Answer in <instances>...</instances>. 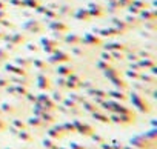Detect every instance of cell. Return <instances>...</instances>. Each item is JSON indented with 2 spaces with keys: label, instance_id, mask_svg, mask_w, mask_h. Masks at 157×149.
Instances as JSON below:
<instances>
[{
  "label": "cell",
  "instance_id": "obj_1",
  "mask_svg": "<svg viewBox=\"0 0 157 149\" xmlns=\"http://www.w3.org/2000/svg\"><path fill=\"white\" fill-rule=\"evenodd\" d=\"M129 97V100H131V103H132V106L137 109V111H140L142 114H149L151 111H152V106H151V103L145 99V97H142L139 92H136V91H132L131 94H128Z\"/></svg>",
  "mask_w": 157,
  "mask_h": 149
},
{
  "label": "cell",
  "instance_id": "obj_2",
  "mask_svg": "<svg viewBox=\"0 0 157 149\" xmlns=\"http://www.w3.org/2000/svg\"><path fill=\"white\" fill-rule=\"evenodd\" d=\"M155 143L157 141H151L148 140L143 134L142 135H134L131 140H129V144L136 149H155Z\"/></svg>",
  "mask_w": 157,
  "mask_h": 149
},
{
  "label": "cell",
  "instance_id": "obj_3",
  "mask_svg": "<svg viewBox=\"0 0 157 149\" xmlns=\"http://www.w3.org/2000/svg\"><path fill=\"white\" fill-rule=\"evenodd\" d=\"M111 123L116 125H122V126H129L136 123V114H111L109 115Z\"/></svg>",
  "mask_w": 157,
  "mask_h": 149
},
{
  "label": "cell",
  "instance_id": "obj_4",
  "mask_svg": "<svg viewBox=\"0 0 157 149\" xmlns=\"http://www.w3.org/2000/svg\"><path fill=\"white\" fill-rule=\"evenodd\" d=\"M72 123H74V126H75V132L80 134V135H83V137H91V135L96 132V129H94L91 125L83 123V121H80V120H77V118H74Z\"/></svg>",
  "mask_w": 157,
  "mask_h": 149
},
{
  "label": "cell",
  "instance_id": "obj_5",
  "mask_svg": "<svg viewBox=\"0 0 157 149\" xmlns=\"http://www.w3.org/2000/svg\"><path fill=\"white\" fill-rule=\"evenodd\" d=\"M37 103H40L46 111H52V112L57 111V103L51 99V95H46V92L37 95Z\"/></svg>",
  "mask_w": 157,
  "mask_h": 149
},
{
  "label": "cell",
  "instance_id": "obj_6",
  "mask_svg": "<svg viewBox=\"0 0 157 149\" xmlns=\"http://www.w3.org/2000/svg\"><path fill=\"white\" fill-rule=\"evenodd\" d=\"M37 86H39V89L43 91V92H48V91L52 89L51 80H49L46 76H43V74H39V76H37Z\"/></svg>",
  "mask_w": 157,
  "mask_h": 149
},
{
  "label": "cell",
  "instance_id": "obj_7",
  "mask_svg": "<svg viewBox=\"0 0 157 149\" xmlns=\"http://www.w3.org/2000/svg\"><path fill=\"white\" fill-rule=\"evenodd\" d=\"M108 97L113 99V100H117V102H126L128 100V94L125 91H120V89L108 91Z\"/></svg>",
  "mask_w": 157,
  "mask_h": 149
},
{
  "label": "cell",
  "instance_id": "obj_8",
  "mask_svg": "<svg viewBox=\"0 0 157 149\" xmlns=\"http://www.w3.org/2000/svg\"><path fill=\"white\" fill-rule=\"evenodd\" d=\"M86 95H91V97H99V99H103V100L109 99L106 91L99 89V88H94V86H93V88H90V89H86Z\"/></svg>",
  "mask_w": 157,
  "mask_h": 149
},
{
  "label": "cell",
  "instance_id": "obj_9",
  "mask_svg": "<svg viewBox=\"0 0 157 149\" xmlns=\"http://www.w3.org/2000/svg\"><path fill=\"white\" fill-rule=\"evenodd\" d=\"M80 106H82L83 111H86V112H90V114H93V112H96V111H100V106L96 105V103H94L93 100H90V99H86Z\"/></svg>",
  "mask_w": 157,
  "mask_h": 149
},
{
  "label": "cell",
  "instance_id": "obj_10",
  "mask_svg": "<svg viewBox=\"0 0 157 149\" xmlns=\"http://www.w3.org/2000/svg\"><path fill=\"white\" fill-rule=\"evenodd\" d=\"M6 71H10L11 74H16V76H20V77H26V69L19 66V65H6Z\"/></svg>",
  "mask_w": 157,
  "mask_h": 149
},
{
  "label": "cell",
  "instance_id": "obj_11",
  "mask_svg": "<svg viewBox=\"0 0 157 149\" xmlns=\"http://www.w3.org/2000/svg\"><path fill=\"white\" fill-rule=\"evenodd\" d=\"M111 83L114 85V88H116V89H120V91H125V92L129 89L128 83H126L123 79H120V77H114V79H111Z\"/></svg>",
  "mask_w": 157,
  "mask_h": 149
},
{
  "label": "cell",
  "instance_id": "obj_12",
  "mask_svg": "<svg viewBox=\"0 0 157 149\" xmlns=\"http://www.w3.org/2000/svg\"><path fill=\"white\" fill-rule=\"evenodd\" d=\"M40 118H42L46 125H54V123L57 121V117H56V114H54L52 111H45V112L40 115Z\"/></svg>",
  "mask_w": 157,
  "mask_h": 149
},
{
  "label": "cell",
  "instance_id": "obj_13",
  "mask_svg": "<svg viewBox=\"0 0 157 149\" xmlns=\"http://www.w3.org/2000/svg\"><path fill=\"white\" fill-rule=\"evenodd\" d=\"M91 115H93L94 120H97V121H100V123H105V125H109V123H111L109 115H106V114L102 112V111H96V112H93Z\"/></svg>",
  "mask_w": 157,
  "mask_h": 149
},
{
  "label": "cell",
  "instance_id": "obj_14",
  "mask_svg": "<svg viewBox=\"0 0 157 149\" xmlns=\"http://www.w3.org/2000/svg\"><path fill=\"white\" fill-rule=\"evenodd\" d=\"M26 125H28V126H33V128H45V126H46V123H45L40 117H37V115H33L31 118H28Z\"/></svg>",
  "mask_w": 157,
  "mask_h": 149
},
{
  "label": "cell",
  "instance_id": "obj_15",
  "mask_svg": "<svg viewBox=\"0 0 157 149\" xmlns=\"http://www.w3.org/2000/svg\"><path fill=\"white\" fill-rule=\"evenodd\" d=\"M46 137H49V138H52V140H60V138L65 137V134L60 132V131H57L56 128H49V129L46 131Z\"/></svg>",
  "mask_w": 157,
  "mask_h": 149
},
{
  "label": "cell",
  "instance_id": "obj_16",
  "mask_svg": "<svg viewBox=\"0 0 157 149\" xmlns=\"http://www.w3.org/2000/svg\"><path fill=\"white\" fill-rule=\"evenodd\" d=\"M68 60H69V57L63 52H59V54L49 57V63H62V61H68Z\"/></svg>",
  "mask_w": 157,
  "mask_h": 149
},
{
  "label": "cell",
  "instance_id": "obj_17",
  "mask_svg": "<svg viewBox=\"0 0 157 149\" xmlns=\"http://www.w3.org/2000/svg\"><path fill=\"white\" fill-rule=\"evenodd\" d=\"M62 105H63L68 111H72V109L80 108V105L75 103V102H74V100H71V99H63V100H62ZM68 114H69V112H68Z\"/></svg>",
  "mask_w": 157,
  "mask_h": 149
},
{
  "label": "cell",
  "instance_id": "obj_18",
  "mask_svg": "<svg viewBox=\"0 0 157 149\" xmlns=\"http://www.w3.org/2000/svg\"><path fill=\"white\" fill-rule=\"evenodd\" d=\"M72 72H74V69L69 68V66H59L57 68V74L60 77H68L69 74H72Z\"/></svg>",
  "mask_w": 157,
  "mask_h": 149
},
{
  "label": "cell",
  "instance_id": "obj_19",
  "mask_svg": "<svg viewBox=\"0 0 157 149\" xmlns=\"http://www.w3.org/2000/svg\"><path fill=\"white\" fill-rule=\"evenodd\" d=\"M17 137H19L22 141H28V143H29V141H33V135L28 132V129L19 131V132H17Z\"/></svg>",
  "mask_w": 157,
  "mask_h": 149
},
{
  "label": "cell",
  "instance_id": "obj_20",
  "mask_svg": "<svg viewBox=\"0 0 157 149\" xmlns=\"http://www.w3.org/2000/svg\"><path fill=\"white\" fill-rule=\"evenodd\" d=\"M68 99L74 100V102H75V103H78V105H82L88 97H86V95H80V94H75V92H71V94L68 95Z\"/></svg>",
  "mask_w": 157,
  "mask_h": 149
},
{
  "label": "cell",
  "instance_id": "obj_21",
  "mask_svg": "<svg viewBox=\"0 0 157 149\" xmlns=\"http://www.w3.org/2000/svg\"><path fill=\"white\" fill-rule=\"evenodd\" d=\"M14 92H16L17 97H25L28 94V88L22 86V85H14Z\"/></svg>",
  "mask_w": 157,
  "mask_h": 149
},
{
  "label": "cell",
  "instance_id": "obj_22",
  "mask_svg": "<svg viewBox=\"0 0 157 149\" xmlns=\"http://www.w3.org/2000/svg\"><path fill=\"white\" fill-rule=\"evenodd\" d=\"M139 80H142V82H145L148 85H155V77L154 76H149V74H140Z\"/></svg>",
  "mask_w": 157,
  "mask_h": 149
},
{
  "label": "cell",
  "instance_id": "obj_23",
  "mask_svg": "<svg viewBox=\"0 0 157 149\" xmlns=\"http://www.w3.org/2000/svg\"><path fill=\"white\" fill-rule=\"evenodd\" d=\"M62 126H63L65 134H74V132H75V126H74L72 120H71V121H65V123H62Z\"/></svg>",
  "mask_w": 157,
  "mask_h": 149
},
{
  "label": "cell",
  "instance_id": "obj_24",
  "mask_svg": "<svg viewBox=\"0 0 157 149\" xmlns=\"http://www.w3.org/2000/svg\"><path fill=\"white\" fill-rule=\"evenodd\" d=\"M42 144H43V147H46V149H56L59 144L56 143V140H52V138H49V137H46L43 141H42Z\"/></svg>",
  "mask_w": 157,
  "mask_h": 149
},
{
  "label": "cell",
  "instance_id": "obj_25",
  "mask_svg": "<svg viewBox=\"0 0 157 149\" xmlns=\"http://www.w3.org/2000/svg\"><path fill=\"white\" fill-rule=\"evenodd\" d=\"M11 83H14V85H22V86H29V80L26 79V77H20V76H17L16 79H13V82Z\"/></svg>",
  "mask_w": 157,
  "mask_h": 149
},
{
  "label": "cell",
  "instance_id": "obj_26",
  "mask_svg": "<svg viewBox=\"0 0 157 149\" xmlns=\"http://www.w3.org/2000/svg\"><path fill=\"white\" fill-rule=\"evenodd\" d=\"M11 125H13L14 128H17L19 131H23V129H28V125H26L25 121H22V120H19V118H14V120L11 121Z\"/></svg>",
  "mask_w": 157,
  "mask_h": 149
},
{
  "label": "cell",
  "instance_id": "obj_27",
  "mask_svg": "<svg viewBox=\"0 0 157 149\" xmlns=\"http://www.w3.org/2000/svg\"><path fill=\"white\" fill-rule=\"evenodd\" d=\"M105 77L106 79H114V77H120V72L117 71V69H111V68H108L106 71H105Z\"/></svg>",
  "mask_w": 157,
  "mask_h": 149
},
{
  "label": "cell",
  "instance_id": "obj_28",
  "mask_svg": "<svg viewBox=\"0 0 157 149\" xmlns=\"http://www.w3.org/2000/svg\"><path fill=\"white\" fill-rule=\"evenodd\" d=\"M45 111H46V109H45V108H43L40 103H37V102L34 103V108H33V115H37V117H40V115H42Z\"/></svg>",
  "mask_w": 157,
  "mask_h": 149
},
{
  "label": "cell",
  "instance_id": "obj_29",
  "mask_svg": "<svg viewBox=\"0 0 157 149\" xmlns=\"http://www.w3.org/2000/svg\"><path fill=\"white\" fill-rule=\"evenodd\" d=\"M148 140H151V141H157V129L154 128V129H151V131H148V132H145L143 134Z\"/></svg>",
  "mask_w": 157,
  "mask_h": 149
},
{
  "label": "cell",
  "instance_id": "obj_30",
  "mask_svg": "<svg viewBox=\"0 0 157 149\" xmlns=\"http://www.w3.org/2000/svg\"><path fill=\"white\" fill-rule=\"evenodd\" d=\"M51 99H52V100H54L56 103H62V100H63L65 97H63V94H62V92H60V91L57 89V91H54V92H52Z\"/></svg>",
  "mask_w": 157,
  "mask_h": 149
},
{
  "label": "cell",
  "instance_id": "obj_31",
  "mask_svg": "<svg viewBox=\"0 0 157 149\" xmlns=\"http://www.w3.org/2000/svg\"><path fill=\"white\" fill-rule=\"evenodd\" d=\"M0 109H2V112H6V114H13V112H14V108H13V105H10V103H2Z\"/></svg>",
  "mask_w": 157,
  "mask_h": 149
},
{
  "label": "cell",
  "instance_id": "obj_32",
  "mask_svg": "<svg viewBox=\"0 0 157 149\" xmlns=\"http://www.w3.org/2000/svg\"><path fill=\"white\" fill-rule=\"evenodd\" d=\"M126 76H128L129 79L139 80V77H140V72H139V71H134V69H129V71H126Z\"/></svg>",
  "mask_w": 157,
  "mask_h": 149
},
{
  "label": "cell",
  "instance_id": "obj_33",
  "mask_svg": "<svg viewBox=\"0 0 157 149\" xmlns=\"http://www.w3.org/2000/svg\"><path fill=\"white\" fill-rule=\"evenodd\" d=\"M34 66L39 68L40 71H48V65L43 63V61H40V60H34Z\"/></svg>",
  "mask_w": 157,
  "mask_h": 149
},
{
  "label": "cell",
  "instance_id": "obj_34",
  "mask_svg": "<svg viewBox=\"0 0 157 149\" xmlns=\"http://www.w3.org/2000/svg\"><path fill=\"white\" fill-rule=\"evenodd\" d=\"M65 89L75 91V89H78V83H74V82H71V80H66V86H65Z\"/></svg>",
  "mask_w": 157,
  "mask_h": 149
},
{
  "label": "cell",
  "instance_id": "obj_35",
  "mask_svg": "<svg viewBox=\"0 0 157 149\" xmlns=\"http://www.w3.org/2000/svg\"><path fill=\"white\" fill-rule=\"evenodd\" d=\"M56 83H57V88H59V89H65V86H66V79H65V77H59V79L56 80Z\"/></svg>",
  "mask_w": 157,
  "mask_h": 149
},
{
  "label": "cell",
  "instance_id": "obj_36",
  "mask_svg": "<svg viewBox=\"0 0 157 149\" xmlns=\"http://www.w3.org/2000/svg\"><path fill=\"white\" fill-rule=\"evenodd\" d=\"M16 63H17L19 66L25 68V69H26V68H29V65H31V63H29L28 60H25V58H17V60H16Z\"/></svg>",
  "mask_w": 157,
  "mask_h": 149
},
{
  "label": "cell",
  "instance_id": "obj_37",
  "mask_svg": "<svg viewBox=\"0 0 157 149\" xmlns=\"http://www.w3.org/2000/svg\"><path fill=\"white\" fill-rule=\"evenodd\" d=\"M91 138H93V140H94V141H96L97 144H102V143H105V138H103L102 135H99V134H96V132H94V134L91 135Z\"/></svg>",
  "mask_w": 157,
  "mask_h": 149
},
{
  "label": "cell",
  "instance_id": "obj_38",
  "mask_svg": "<svg viewBox=\"0 0 157 149\" xmlns=\"http://www.w3.org/2000/svg\"><path fill=\"white\" fill-rule=\"evenodd\" d=\"M139 65H140V68H151V66H154V61L152 60H142Z\"/></svg>",
  "mask_w": 157,
  "mask_h": 149
},
{
  "label": "cell",
  "instance_id": "obj_39",
  "mask_svg": "<svg viewBox=\"0 0 157 149\" xmlns=\"http://www.w3.org/2000/svg\"><path fill=\"white\" fill-rule=\"evenodd\" d=\"M78 88H80V89H90V88H93V83L91 82H80V83H78Z\"/></svg>",
  "mask_w": 157,
  "mask_h": 149
},
{
  "label": "cell",
  "instance_id": "obj_40",
  "mask_svg": "<svg viewBox=\"0 0 157 149\" xmlns=\"http://www.w3.org/2000/svg\"><path fill=\"white\" fill-rule=\"evenodd\" d=\"M68 80H71V82H74V83H80V82H82V80H80V77H78V76H75L74 72L68 76Z\"/></svg>",
  "mask_w": 157,
  "mask_h": 149
},
{
  "label": "cell",
  "instance_id": "obj_41",
  "mask_svg": "<svg viewBox=\"0 0 157 149\" xmlns=\"http://www.w3.org/2000/svg\"><path fill=\"white\" fill-rule=\"evenodd\" d=\"M69 149H86L83 144H78V143H75V141H71L69 143Z\"/></svg>",
  "mask_w": 157,
  "mask_h": 149
},
{
  "label": "cell",
  "instance_id": "obj_42",
  "mask_svg": "<svg viewBox=\"0 0 157 149\" xmlns=\"http://www.w3.org/2000/svg\"><path fill=\"white\" fill-rule=\"evenodd\" d=\"M25 97H26V99H28V100H29V102H31L33 105H34V103L37 102V95H34V94H29V91H28V94H26Z\"/></svg>",
  "mask_w": 157,
  "mask_h": 149
},
{
  "label": "cell",
  "instance_id": "obj_43",
  "mask_svg": "<svg viewBox=\"0 0 157 149\" xmlns=\"http://www.w3.org/2000/svg\"><path fill=\"white\" fill-rule=\"evenodd\" d=\"M8 85H11V82L8 79H0V88H6Z\"/></svg>",
  "mask_w": 157,
  "mask_h": 149
},
{
  "label": "cell",
  "instance_id": "obj_44",
  "mask_svg": "<svg viewBox=\"0 0 157 149\" xmlns=\"http://www.w3.org/2000/svg\"><path fill=\"white\" fill-rule=\"evenodd\" d=\"M97 66H99L100 69H103V71H106V69L109 68V65H108V63H105V61H99V63H97Z\"/></svg>",
  "mask_w": 157,
  "mask_h": 149
},
{
  "label": "cell",
  "instance_id": "obj_45",
  "mask_svg": "<svg viewBox=\"0 0 157 149\" xmlns=\"http://www.w3.org/2000/svg\"><path fill=\"white\" fill-rule=\"evenodd\" d=\"M129 69H134V71H139V72L142 71V68H140L139 63H131V65H129Z\"/></svg>",
  "mask_w": 157,
  "mask_h": 149
},
{
  "label": "cell",
  "instance_id": "obj_46",
  "mask_svg": "<svg viewBox=\"0 0 157 149\" xmlns=\"http://www.w3.org/2000/svg\"><path fill=\"white\" fill-rule=\"evenodd\" d=\"M5 89H6V92H8L10 95H16V92H14V86H11V85H8V86H6Z\"/></svg>",
  "mask_w": 157,
  "mask_h": 149
},
{
  "label": "cell",
  "instance_id": "obj_47",
  "mask_svg": "<svg viewBox=\"0 0 157 149\" xmlns=\"http://www.w3.org/2000/svg\"><path fill=\"white\" fill-rule=\"evenodd\" d=\"M10 132H11L13 135H17V132H19V129H17V128H14V126L11 125V126H10Z\"/></svg>",
  "mask_w": 157,
  "mask_h": 149
},
{
  "label": "cell",
  "instance_id": "obj_48",
  "mask_svg": "<svg viewBox=\"0 0 157 149\" xmlns=\"http://www.w3.org/2000/svg\"><path fill=\"white\" fill-rule=\"evenodd\" d=\"M5 129H6V123L0 118V131H5Z\"/></svg>",
  "mask_w": 157,
  "mask_h": 149
},
{
  "label": "cell",
  "instance_id": "obj_49",
  "mask_svg": "<svg viewBox=\"0 0 157 149\" xmlns=\"http://www.w3.org/2000/svg\"><path fill=\"white\" fill-rule=\"evenodd\" d=\"M102 57H103V60H106V61H109V60H111V55H109V54H106V52H105Z\"/></svg>",
  "mask_w": 157,
  "mask_h": 149
},
{
  "label": "cell",
  "instance_id": "obj_50",
  "mask_svg": "<svg viewBox=\"0 0 157 149\" xmlns=\"http://www.w3.org/2000/svg\"><path fill=\"white\" fill-rule=\"evenodd\" d=\"M8 55H6V52H3V51H0V58H2V60H5Z\"/></svg>",
  "mask_w": 157,
  "mask_h": 149
},
{
  "label": "cell",
  "instance_id": "obj_51",
  "mask_svg": "<svg viewBox=\"0 0 157 149\" xmlns=\"http://www.w3.org/2000/svg\"><path fill=\"white\" fill-rule=\"evenodd\" d=\"M68 42H72V43H74V42H78V39H77V37H69Z\"/></svg>",
  "mask_w": 157,
  "mask_h": 149
},
{
  "label": "cell",
  "instance_id": "obj_52",
  "mask_svg": "<svg viewBox=\"0 0 157 149\" xmlns=\"http://www.w3.org/2000/svg\"><path fill=\"white\" fill-rule=\"evenodd\" d=\"M128 58H129L131 61H136V60H137V55H132V54H131V55H129Z\"/></svg>",
  "mask_w": 157,
  "mask_h": 149
},
{
  "label": "cell",
  "instance_id": "obj_53",
  "mask_svg": "<svg viewBox=\"0 0 157 149\" xmlns=\"http://www.w3.org/2000/svg\"><path fill=\"white\" fill-rule=\"evenodd\" d=\"M114 57H117L119 60H120V58H123V55H122V54H119V52H114Z\"/></svg>",
  "mask_w": 157,
  "mask_h": 149
},
{
  "label": "cell",
  "instance_id": "obj_54",
  "mask_svg": "<svg viewBox=\"0 0 157 149\" xmlns=\"http://www.w3.org/2000/svg\"><path fill=\"white\" fill-rule=\"evenodd\" d=\"M78 17H88V14L83 11V13H80V14H78Z\"/></svg>",
  "mask_w": 157,
  "mask_h": 149
},
{
  "label": "cell",
  "instance_id": "obj_55",
  "mask_svg": "<svg viewBox=\"0 0 157 149\" xmlns=\"http://www.w3.org/2000/svg\"><path fill=\"white\" fill-rule=\"evenodd\" d=\"M54 28H57V29H65V26H62V25H54Z\"/></svg>",
  "mask_w": 157,
  "mask_h": 149
},
{
  "label": "cell",
  "instance_id": "obj_56",
  "mask_svg": "<svg viewBox=\"0 0 157 149\" xmlns=\"http://www.w3.org/2000/svg\"><path fill=\"white\" fill-rule=\"evenodd\" d=\"M56 149H69V147H65V146H57Z\"/></svg>",
  "mask_w": 157,
  "mask_h": 149
},
{
  "label": "cell",
  "instance_id": "obj_57",
  "mask_svg": "<svg viewBox=\"0 0 157 149\" xmlns=\"http://www.w3.org/2000/svg\"><path fill=\"white\" fill-rule=\"evenodd\" d=\"M123 149H136V147H132V146H123Z\"/></svg>",
  "mask_w": 157,
  "mask_h": 149
},
{
  "label": "cell",
  "instance_id": "obj_58",
  "mask_svg": "<svg viewBox=\"0 0 157 149\" xmlns=\"http://www.w3.org/2000/svg\"><path fill=\"white\" fill-rule=\"evenodd\" d=\"M2 114H3V112H2V109H0V117H2Z\"/></svg>",
  "mask_w": 157,
  "mask_h": 149
},
{
  "label": "cell",
  "instance_id": "obj_59",
  "mask_svg": "<svg viewBox=\"0 0 157 149\" xmlns=\"http://www.w3.org/2000/svg\"><path fill=\"white\" fill-rule=\"evenodd\" d=\"M6 149H10V147H6Z\"/></svg>",
  "mask_w": 157,
  "mask_h": 149
}]
</instances>
